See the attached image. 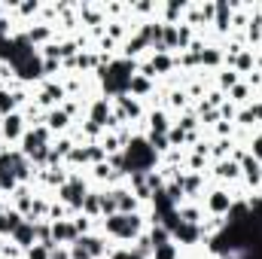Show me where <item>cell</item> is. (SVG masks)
Here are the masks:
<instances>
[{"instance_id":"obj_20","label":"cell","mask_w":262,"mask_h":259,"mask_svg":"<svg viewBox=\"0 0 262 259\" xmlns=\"http://www.w3.org/2000/svg\"><path fill=\"white\" fill-rule=\"evenodd\" d=\"M152 92V79L149 76H143V73H134L128 82V95L131 98H143V95H149Z\"/></svg>"},{"instance_id":"obj_37","label":"cell","mask_w":262,"mask_h":259,"mask_svg":"<svg viewBox=\"0 0 262 259\" xmlns=\"http://www.w3.org/2000/svg\"><path fill=\"white\" fill-rule=\"evenodd\" d=\"M73 226H76V232H79V238H82V235H89V229H92V220H89L85 213H76V217H73Z\"/></svg>"},{"instance_id":"obj_17","label":"cell","mask_w":262,"mask_h":259,"mask_svg":"<svg viewBox=\"0 0 262 259\" xmlns=\"http://www.w3.org/2000/svg\"><path fill=\"white\" fill-rule=\"evenodd\" d=\"M15 73H18V79H25V82L40 79V76H43V61H40V55H34V58H28L25 64H18Z\"/></svg>"},{"instance_id":"obj_13","label":"cell","mask_w":262,"mask_h":259,"mask_svg":"<svg viewBox=\"0 0 262 259\" xmlns=\"http://www.w3.org/2000/svg\"><path fill=\"white\" fill-rule=\"evenodd\" d=\"M76 244H79V247H82L92 259H104V256L110 259V253H113V250L107 247V241H104V238H98V235H82Z\"/></svg>"},{"instance_id":"obj_3","label":"cell","mask_w":262,"mask_h":259,"mask_svg":"<svg viewBox=\"0 0 262 259\" xmlns=\"http://www.w3.org/2000/svg\"><path fill=\"white\" fill-rule=\"evenodd\" d=\"M89 195L85 189V180L79 177V174H70V180H67L64 186L58 189V201L67 204V210H70V217H76V213H82V198Z\"/></svg>"},{"instance_id":"obj_8","label":"cell","mask_w":262,"mask_h":259,"mask_svg":"<svg viewBox=\"0 0 262 259\" xmlns=\"http://www.w3.org/2000/svg\"><path fill=\"white\" fill-rule=\"evenodd\" d=\"M174 64H177V58H171V52H156V55H152V58H149L146 64L140 67V73L152 79V76L171 73V70H174Z\"/></svg>"},{"instance_id":"obj_44","label":"cell","mask_w":262,"mask_h":259,"mask_svg":"<svg viewBox=\"0 0 262 259\" xmlns=\"http://www.w3.org/2000/svg\"><path fill=\"white\" fill-rule=\"evenodd\" d=\"M250 113H253V119H256V122H262V101L250 104Z\"/></svg>"},{"instance_id":"obj_14","label":"cell","mask_w":262,"mask_h":259,"mask_svg":"<svg viewBox=\"0 0 262 259\" xmlns=\"http://www.w3.org/2000/svg\"><path fill=\"white\" fill-rule=\"evenodd\" d=\"M12 244H15V247H21V250H31V247L37 244V223L25 220V223L12 232Z\"/></svg>"},{"instance_id":"obj_45","label":"cell","mask_w":262,"mask_h":259,"mask_svg":"<svg viewBox=\"0 0 262 259\" xmlns=\"http://www.w3.org/2000/svg\"><path fill=\"white\" fill-rule=\"evenodd\" d=\"M37 9H40L37 3H25V6H21V12H25V15H28V12H37Z\"/></svg>"},{"instance_id":"obj_19","label":"cell","mask_w":262,"mask_h":259,"mask_svg":"<svg viewBox=\"0 0 262 259\" xmlns=\"http://www.w3.org/2000/svg\"><path fill=\"white\" fill-rule=\"evenodd\" d=\"M43 122H46V128L52 131V134H58V131H64L67 125H70V116H67L61 107H55V110H49V113H46V119H43Z\"/></svg>"},{"instance_id":"obj_9","label":"cell","mask_w":262,"mask_h":259,"mask_svg":"<svg viewBox=\"0 0 262 259\" xmlns=\"http://www.w3.org/2000/svg\"><path fill=\"white\" fill-rule=\"evenodd\" d=\"M0 134H3L6 143L21 140V137H25V116H21V113H9V116H3V119H0Z\"/></svg>"},{"instance_id":"obj_35","label":"cell","mask_w":262,"mask_h":259,"mask_svg":"<svg viewBox=\"0 0 262 259\" xmlns=\"http://www.w3.org/2000/svg\"><path fill=\"white\" fill-rule=\"evenodd\" d=\"M229 98H232L235 104H244V101H250V85H247V82H238V85L229 92Z\"/></svg>"},{"instance_id":"obj_11","label":"cell","mask_w":262,"mask_h":259,"mask_svg":"<svg viewBox=\"0 0 262 259\" xmlns=\"http://www.w3.org/2000/svg\"><path fill=\"white\" fill-rule=\"evenodd\" d=\"M110 116H113V107H110L107 95H104V98H95V101H92V107H89V122H95V125H101V128L107 131Z\"/></svg>"},{"instance_id":"obj_42","label":"cell","mask_w":262,"mask_h":259,"mask_svg":"<svg viewBox=\"0 0 262 259\" xmlns=\"http://www.w3.org/2000/svg\"><path fill=\"white\" fill-rule=\"evenodd\" d=\"M232 131H235L232 122H220V125H216V134H220V137H232Z\"/></svg>"},{"instance_id":"obj_31","label":"cell","mask_w":262,"mask_h":259,"mask_svg":"<svg viewBox=\"0 0 262 259\" xmlns=\"http://www.w3.org/2000/svg\"><path fill=\"white\" fill-rule=\"evenodd\" d=\"M134 244H137V247H134V253H137V256H143V259H149V256H152V250H156V247H152V241H149V235H146V232H143V235H140V238H137V241H134Z\"/></svg>"},{"instance_id":"obj_29","label":"cell","mask_w":262,"mask_h":259,"mask_svg":"<svg viewBox=\"0 0 262 259\" xmlns=\"http://www.w3.org/2000/svg\"><path fill=\"white\" fill-rule=\"evenodd\" d=\"M223 64V49H201V67H220Z\"/></svg>"},{"instance_id":"obj_43","label":"cell","mask_w":262,"mask_h":259,"mask_svg":"<svg viewBox=\"0 0 262 259\" xmlns=\"http://www.w3.org/2000/svg\"><path fill=\"white\" fill-rule=\"evenodd\" d=\"M52 259H70V247H55L52 250Z\"/></svg>"},{"instance_id":"obj_41","label":"cell","mask_w":262,"mask_h":259,"mask_svg":"<svg viewBox=\"0 0 262 259\" xmlns=\"http://www.w3.org/2000/svg\"><path fill=\"white\" fill-rule=\"evenodd\" d=\"M110 259H143V256H137L134 250H113V253H110Z\"/></svg>"},{"instance_id":"obj_32","label":"cell","mask_w":262,"mask_h":259,"mask_svg":"<svg viewBox=\"0 0 262 259\" xmlns=\"http://www.w3.org/2000/svg\"><path fill=\"white\" fill-rule=\"evenodd\" d=\"M146 140H149V146L156 149V156H159V153H171V143H168V134H149Z\"/></svg>"},{"instance_id":"obj_16","label":"cell","mask_w":262,"mask_h":259,"mask_svg":"<svg viewBox=\"0 0 262 259\" xmlns=\"http://www.w3.org/2000/svg\"><path fill=\"white\" fill-rule=\"evenodd\" d=\"M21 223H25V217H21L15 207H6V210L0 213V238H12V232H15Z\"/></svg>"},{"instance_id":"obj_38","label":"cell","mask_w":262,"mask_h":259,"mask_svg":"<svg viewBox=\"0 0 262 259\" xmlns=\"http://www.w3.org/2000/svg\"><path fill=\"white\" fill-rule=\"evenodd\" d=\"M171 107L174 110H186V92H180V89L171 92Z\"/></svg>"},{"instance_id":"obj_48","label":"cell","mask_w":262,"mask_h":259,"mask_svg":"<svg viewBox=\"0 0 262 259\" xmlns=\"http://www.w3.org/2000/svg\"><path fill=\"white\" fill-rule=\"evenodd\" d=\"M207 259H220V256H207Z\"/></svg>"},{"instance_id":"obj_47","label":"cell","mask_w":262,"mask_h":259,"mask_svg":"<svg viewBox=\"0 0 262 259\" xmlns=\"http://www.w3.org/2000/svg\"><path fill=\"white\" fill-rule=\"evenodd\" d=\"M3 210H6V207H3V204H0V213H3Z\"/></svg>"},{"instance_id":"obj_39","label":"cell","mask_w":262,"mask_h":259,"mask_svg":"<svg viewBox=\"0 0 262 259\" xmlns=\"http://www.w3.org/2000/svg\"><path fill=\"white\" fill-rule=\"evenodd\" d=\"M235 119H238V125H244V128H250V125H256V119H253V113H250V107H247V110H241V113H235Z\"/></svg>"},{"instance_id":"obj_15","label":"cell","mask_w":262,"mask_h":259,"mask_svg":"<svg viewBox=\"0 0 262 259\" xmlns=\"http://www.w3.org/2000/svg\"><path fill=\"white\" fill-rule=\"evenodd\" d=\"M25 104V95L15 89H0V119L9 113H18V107Z\"/></svg>"},{"instance_id":"obj_4","label":"cell","mask_w":262,"mask_h":259,"mask_svg":"<svg viewBox=\"0 0 262 259\" xmlns=\"http://www.w3.org/2000/svg\"><path fill=\"white\" fill-rule=\"evenodd\" d=\"M232 204H235V198L226 192V189H213V192L204 198V210L210 217H216V220H226L229 210H232Z\"/></svg>"},{"instance_id":"obj_28","label":"cell","mask_w":262,"mask_h":259,"mask_svg":"<svg viewBox=\"0 0 262 259\" xmlns=\"http://www.w3.org/2000/svg\"><path fill=\"white\" fill-rule=\"evenodd\" d=\"M146 235H149L152 247H159V244H168V241H171V232H168V229H165L162 223H152V229H149Z\"/></svg>"},{"instance_id":"obj_24","label":"cell","mask_w":262,"mask_h":259,"mask_svg":"<svg viewBox=\"0 0 262 259\" xmlns=\"http://www.w3.org/2000/svg\"><path fill=\"white\" fill-rule=\"evenodd\" d=\"M82 213L92 220V217H101V192H89L82 198Z\"/></svg>"},{"instance_id":"obj_30","label":"cell","mask_w":262,"mask_h":259,"mask_svg":"<svg viewBox=\"0 0 262 259\" xmlns=\"http://www.w3.org/2000/svg\"><path fill=\"white\" fill-rule=\"evenodd\" d=\"M177 213H180V220H183V223L201 226V207H186V204H180V207H177Z\"/></svg>"},{"instance_id":"obj_34","label":"cell","mask_w":262,"mask_h":259,"mask_svg":"<svg viewBox=\"0 0 262 259\" xmlns=\"http://www.w3.org/2000/svg\"><path fill=\"white\" fill-rule=\"evenodd\" d=\"M101 213L104 217H113L116 213V195H113V189L110 192H101Z\"/></svg>"},{"instance_id":"obj_40","label":"cell","mask_w":262,"mask_h":259,"mask_svg":"<svg viewBox=\"0 0 262 259\" xmlns=\"http://www.w3.org/2000/svg\"><path fill=\"white\" fill-rule=\"evenodd\" d=\"M250 146H253V149H250V156H253L256 162H262V131H259V134H256V140H253Z\"/></svg>"},{"instance_id":"obj_1","label":"cell","mask_w":262,"mask_h":259,"mask_svg":"<svg viewBox=\"0 0 262 259\" xmlns=\"http://www.w3.org/2000/svg\"><path fill=\"white\" fill-rule=\"evenodd\" d=\"M122 156H125V171L128 174H146L159 162V156H156V149L149 146L146 137H131L128 143H125V153Z\"/></svg>"},{"instance_id":"obj_12","label":"cell","mask_w":262,"mask_h":259,"mask_svg":"<svg viewBox=\"0 0 262 259\" xmlns=\"http://www.w3.org/2000/svg\"><path fill=\"white\" fill-rule=\"evenodd\" d=\"M64 98H67V92H64V85H58V82H46L43 85V92H40V98H37V104L40 107H61L64 104Z\"/></svg>"},{"instance_id":"obj_27","label":"cell","mask_w":262,"mask_h":259,"mask_svg":"<svg viewBox=\"0 0 262 259\" xmlns=\"http://www.w3.org/2000/svg\"><path fill=\"white\" fill-rule=\"evenodd\" d=\"M149 259H180V247L174 244V241H168V244H159L156 250H152V256Z\"/></svg>"},{"instance_id":"obj_36","label":"cell","mask_w":262,"mask_h":259,"mask_svg":"<svg viewBox=\"0 0 262 259\" xmlns=\"http://www.w3.org/2000/svg\"><path fill=\"white\" fill-rule=\"evenodd\" d=\"M64 162L67 165H89V162H85V146H73Z\"/></svg>"},{"instance_id":"obj_10","label":"cell","mask_w":262,"mask_h":259,"mask_svg":"<svg viewBox=\"0 0 262 259\" xmlns=\"http://www.w3.org/2000/svg\"><path fill=\"white\" fill-rule=\"evenodd\" d=\"M52 241H55L58 247H70V244L79 241V232H76L73 220H58V223H52Z\"/></svg>"},{"instance_id":"obj_21","label":"cell","mask_w":262,"mask_h":259,"mask_svg":"<svg viewBox=\"0 0 262 259\" xmlns=\"http://www.w3.org/2000/svg\"><path fill=\"white\" fill-rule=\"evenodd\" d=\"M220 180H238L241 177V165L235 162V159H223V162H216V171H213Z\"/></svg>"},{"instance_id":"obj_25","label":"cell","mask_w":262,"mask_h":259,"mask_svg":"<svg viewBox=\"0 0 262 259\" xmlns=\"http://www.w3.org/2000/svg\"><path fill=\"white\" fill-rule=\"evenodd\" d=\"M25 37H28V43H31V46H37V43L52 40V28H49V25H37V28H31Z\"/></svg>"},{"instance_id":"obj_46","label":"cell","mask_w":262,"mask_h":259,"mask_svg":"<svg viewBox=\"0 0 262 259\" xmlns=\"http://www.w3.org/2000/svg\"><path fill=\"white\" fill-rule=\"evenodd\" d=\"M3 250H6V238H0V256H3Z\"/></svg>"},{"instance_id":"obj_5","label":"cell","mask_w":262,"mask_h":259,"mask_svg":"<svg viewBox=\"0 0 262 259\" xmlns=\"http://www.w3.org/2000/svg\"><path fill=\"white\" fill-rule=\"evenodd\" d=\"M201 238H207L204 226H192V223H183V220H180V226L171 232V241H174L177 247H180V244H183V247H195Z\"/></svg>"},{"instance_id":"obj_33","label":"cell","mask_w":262,"mask_h":259,"mask_svg":"<svg viewBox=\"0 0 262 259\" xmlns=\"http://www.w3.org/2000/svg\"><path fill=\"white\" fill-rule=\"evenodd\" d=\"M25 259H52V247L49 244H34L31 250H25Z\"/></svg>"},{"instance_id":"obj_22","label":"cell","mask_w":262,"mask_h":259,"mask_svg":"<svg viewBox=\"0 0 262 259\" xmlns=\"http://www.w3.org/2000/svg\"><path fill=\"white\" fill-rule=\"evenodd\" d=\"M213 15H216V31L226 34V31L232 28V25H229V21H232V6H229V3H213Z\"/></svg>"},{"instance_id":"obj_26","label":"cell","mask_w":262,"mask_h":259,"mask_svg":"<svg viewBox=\"0 0 262 259\" xmlns=\"http://www.w3.org/2000/svg\"><path fill=\"white\" fill-rule=\"evenodd\" d=\"M238 82H241V73H238V70L226 67V70L220 73V92H232V89H235Z\"/></svg>"},{"instance_id":"obj_2","label":"cell","mask_w":262,"mask_h":259,"mask_svg":"<svg viewBox=\"0 0 262 259\" xmlns=\"http://www.w3.org/2000/svg\"><path fill=\"white\" fill-rule=\"evenodd\" d=\"M104 232L116 241H137L143 235V217L140 213H113L104 220Z\"/></svg>"},{"instance_id":"obj_18","label":"cell","mask_w":262,"mask_h":259,"mask_svg":"<svg viewBox=\"0 0 262 259\" xmlns=\"http://www.w3.org/2000/svg\"><path fill=\"white\" fill-rule=\"evenodd\" d=\"M113 195H116V213H137L140 201L131 189H113Z\"/></svg>"},{"instance_id":"obj_23","label":"cell","mask_w":262,"mask_h":259,"mask_svg":"<svg viewBox=\"0 0 262 259\" xmlns=\"http://www.w3.org/2000/svg\"><path fill=\"white\" fill-rule=\"evenodd\" d=\"M171 122H168V113L165 110H152L149 113V134H168Z\"/></svg>"},{"instance_id":"obj_7","label":"cell","mask_w":262,"mask_h":259,"mask_svg":"<svg viewBox=\"0 0 262 259\" xmlns=\"http://www.w3.org/2000/svg\"><path fill=\"white\" fill-rule=\"evenodd\" d=\"M235 162L241 165V177L250 186H262V162H256L250 153H235Z\"/></svg>"},{"instance_id":"obj_49","label":"cell","mask_w":262,"mask_h":259,"mask_svg":"<svg viewBox=\"0 0 262 259\" xmlns=\"http://www.w3.org/2000/svg\"><path fill=\"white\" fill-rule=\"evenodd\" d=\"M0 195H3V186H0Z\"/></svg>"},{"instance_id":"obj_6","label":"cell","mask_w":262,"mask_h":259,"mask_svg":"<svg viewBox=\"0 0 262 259\" xmlns=\"http://www.w3.org/2000/svg\"><path fill=\"white\" fill-rule=\"evenodd\" d=\"M140 116H143V107H140L137 98H131V95H119L116 98V110H113L116 122H131V119H140Z\"/></svg>"}]
</instances>
